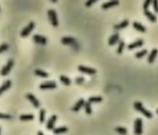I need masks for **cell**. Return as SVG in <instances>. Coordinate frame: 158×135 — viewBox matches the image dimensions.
<instances>
[{
    "instance_id": "obj_1",
    "label": "cell",
    "mask_w": 158,
    "mask_h": 135,
    "mask_svg": "<svg viewBox=\"0 0 158 135\" xmlns=\"http://www.w3.org/2000/svg\"><path fill=\"white\" fill-rule=\"evenodd\" d=\"M133 107L138 112H140V113H141L144 116H145V117H147L148 119H151L153 117L152 113H151L150 111H148L147 109H146L145 108H144L143 104L141 103V102H139V101L135 102L133 104Z\"/></svg>"
},
{
    "instance_id": "obj_2",
    "label": "cell",
    "mask_w": 158,
    "mask_h": 135,
    "mask_svg": "<svg viewBox=\"0 0 158 135\" xmlns=\"http://www.w3.org/2000/svg\"><path fill=\"white\" fill-rule=\"evenodd\" d=\"M48 16L49 20L54 27H57L59 25L57 13L54 9H49L48 11Z\"/></svg>"
},
{
    "instance_id": "obj_3",
    "label": "cell",
    "mask_w": 158,
    "mask_h": 135,
    "mask_svg": "<svg viewBox=\"0 0 158 135\" xmlns=\"http://www.w3.org/2000/svg\"><path fill=\"white\" fill-rule=\"evenodd\" d=\"M143 133V120L138 118L134 122V133L135 135H141Z\"/></svg>"
},
{
    "instance_id": "obj_4",
    "label": "cell",
    "mask_w": 158,
    "mask_h": 135,
    "mask_svg": "<svg viewBox=\"0 0 158 135\" xmlns=\"http://www.w3.org/2000/svg\"><path fill=\"white\" fill-rule=\"evenodd\" d=\"M13 65H14V60L12 58L9 59L6 65L3 66V68L1 69V72H0L1 75L3 76H7L9 74V73L11 71L12 68L13 67Z\"/></svg>"
},
{
    "instance_id": "obj_5",
    "label": "cell",
    "mask_w": 158,
    "mask_h": 135,
    "mask_svg": "<svg viewBox=\"0 0 158 135\" xmlns=\"http://www.w3.org/2000/svg\"><path fill=\"white\" fill-rule=\"evenodd\" d=\"M35 26V24L33 22H30L29 25H28L25 28H24L23 29L22 31H21V37H22V38H25V37H27L31 33V32L33 31Z\"/></svg>"
},
{
    "instance_id": "obj_6",
    "label": "cell",
    "mask_w": 158,
    "mask_h": 135,
    "mask_svg": "<svg viewBox=\"0 0 158 135\" xmlns=\"http://www.w3.org/2000/svg\"><path fill=\"white\" fill-rule=\"evenodd\" d=\"M78 70L81 73L90 74V75L95 74L97 73L96 69L90 67H87L84 65H79L78 66Z\"/></svg>"
},
{
    "instance_id": "obj_7",
    "label": "cell",
    "mask_w": 158,
    "mask_h": 135,
    "mask_svg": "<svg viewBox=\"0 0 158 135\" xmlns=\"http://www.w3.org/2000/svg\"><path fill=\"white\" fill-rule=\"evenodd\" d=\"M40 88L41 90L54 89L57 87V84L54 81H48L44 82L40 85Z\"/></svg>"
},
{
    "instance_id": "obj_8",
    "label": "cell",
    "mask_w": 158,
    "mask_h": 135,
    "mask_svg": "<svg viewBox=\"0 0 158 135\" xmlns=\"http://www.w3.org/2000/svg\"><path fill=\"white\" fill-rule=\"evenodd\" d=\"M33 39L35 43L43 45H46V43H47V39L46 37L39 35H35L33 36Z\"/></svg>"
},
{
    "instance_id": "obj_9",
    "label": "cell",
    "mask_w": 158,
    "mask_h": 135,
    "mask_svg": "<svg viewBox=\"0 0 158 135\" xmlns=\"http://www.w3.org/2000/svg\"><path fill=\"white\" fill-rule=\"evenodd\" d=\"M26 98L29 100L32 104H33V106L35 107V108H38L40 107V102L38 101V100H37L36 98L32 94H27L26 95Z\"/></svg>"
},
{
    "instance_id": "obj_10",
    "label": "cell",
    "mask_w": 158,
    "mask_h": 135,
    "mask_svg": "<svg viewBox=\"0 0 158 135\" xmlns=\"http://www.w3.org/2000/svg\"><path fill=\"white\" fill-rule=\"evenodd\" d=\"M57 119H58V117L56 115H52V117L49 119L47 123H46V128H47L48 130H52L54 129L55 123L56 122Z\"/></svg>"
},
{
    "instance_id": "obj_11",
    "label": "cell",
    "mask_w": 158,
    "mask_h": 135,
    "mask_svg": "<svg viewBox=\"0 0 158 135\" xmlns=\"http://www.w3.org/2000/svg\"><path fill=\"white\" fill-rule=\"evenodd\" d=\"M144 44V41L142 39H138L136 41L133 42V43L127 45V48L129 50H132L133 49L141 47Z\"/></svg>"
},
{
    "instance_id": "obj_12",
    "label": "cell",
    "mask_w": 158,
    "mask_h": 135,
    "mask_svg": "<svg viewBox=\"0 0 158 135\" xmlns=\"http://www.w3.org/2000/svg\"><path fill=\"white\" fill-rule=\"evenodd\" d=\"M119 38H120V36L118 33H114L109 38V40H108L109 45L111 46H113L116 43H118L119 41Z\"/></svg>"
},
{
    "instance_id": "obj_13",
    "label": "cell",
    "mask_w": 158,
    "mask_h": 135,
    "mask_svg": "<svg viewBox=\"0 0 158 135\" xmlns=\"http://www.w3.org/2000/svg\"><path fill=\"white\" fill-rule=\"evenodd\" d=\"M119 4V1H116V0H114V1H110L109 2L104 3V4H102L101 7L103 9H107L111 7H113L115 6H117Z\"/></svg>"
},
{
    "instance_id": "obj_14",
    "label": "cell",
    "mask_w": 158,
    "mask_h": 135,
    "mask_svg": "<svg viewBox=\"0 0 158 135\" xmlns=\"http://www.w3.org/2000/svg\"><path fill=\"white\" fill-rule=\"evenodd\" d=\"M85 103V102L84 99H83V98L80 99L75 104V105L74 106V107L72 108V111H73L74 112H78L82 108L83 106H84Z\"/></svg>"
},
{
    "instance_id": "obj_15",
    "label": "cell",
    "mask_w": 158,
    "mask_h": 135,
    "mask_svg": "<svg viewBox=\"0 0 158 135\" xmlns=\"http://www.w3.org/2000/svg\"><path fill=\"white\" fill-rule=\"evenodd\" d=\"M158 54V50L157 49H153L151 53L150 54L149 56H148V62L149 63H153L155 62V60L157 57Z\"/></svg>"
},
{
    "instance_id": "obj_16",
    "label": "cell",
    "mask_w": 158,
    "mask_h": 135,
    "mask_svg": "<svg viewBox=\"0 0 158 135\" xmlns=\"http://www.w3.org/2000/svg\"><path fill=\"white\" fill-rule=\"evenodd\" d=\"M144 14L150 20L151 22L155 23L157 22V17L149 10L144 11Z\"/></svg>"
},
{
    "instance_id": "obj_17",
    "label": "cell",
    "mask_w": 158,
    "mask_h": 135,
    "mask_svg": "<svg viewBox=\"0 0 158 135\" xmlns=\"http://www.w3.org/2000/svg\"><path fill=\"white\" fill-rule=\"evenodd\" d=\"M61 41L64 45H71L76 43V39L73 37H63Z\"/></svg>"
},
{
    "instance_id": "obj_18",
    "label": "cell",
    "mask_w": 158,
    "mask_h": 135,
    "mask_svg": "<svg viewBox=\"0 0 158 135\" xmlns=\"http://www.w3.org/2000/svg\"><path fill=\"white\" fill-rule=\"evenodd\" d=\"M11 81L10 80H7L4 82L3 85L0 87V95H1L4 92L8 90L11 87Z\"/></svg>"
},
{
    "instance_id": "obj_19",
    "label": "cell",
    "mask_w": 158,
    "mask_h": 135,
    "mask_svg": "<svg viewBox=\"0 0 158 135\" xmlns=\"http://www.w3.org/2000/svg\"><path fill=\"white\" fill-rule=\"evenodd\" d=\"M133 26L135 29L141 33H145L146 31V27L144 26L140 23H138L137 22H134L133 23Z\"/></svg>"
},
{
    "instance_id": "obj_20",
    "label": "cell",
    "mask_w": 158,
    "mask_h": 135,
    "mask_svg": "<svg viewBox=\"0 0 158 135\" xmlns=\"http://www.w3.org/2000/svg\"><path fill=\"white\" fill-rule=\"evenodd\" d=\"M129 25V21L128 20H124V21H122L121 23H120L118 25H115L114 26V28L115 30H120V29H123L125 28H126Z\"/></svg>"
},
{
    "instance_id": "obj_21",
    "label": "cell",
    "mask_w": 158,
    "mask_h": 135,
    "mask_svg": "<svg viewBox=\"0 0 158 135\" xmlns=\"http://www.w3.org/2000/svg\"><path fill=\"white\" fill-rule=\"evenodd\" d=\"M68 131V128L66 127H58V128H56L53 130V133L55 134H62Z\"/></svg>"
},
{
    "instance_id": "obj_22",
    "label": "cell",
    "mask_w": 158,
    "mask_h": 135,
    "mask_svg": "<svg viewBox=\"0 0 158 135\" xmlns=\"http://www.w3.org/2000/svg\"><path fill=\"white\" fill-rule=\"evenodd\" d=\"M34 73L36 76H40L41 77H44V78H46L49 76V74L48 73H46L43 70H41V69H35Z\"/></svg>"
},
{
    "instance_id": "obj_23",
    "label": "cell",
    "mask_w": 158,
    "mask_h": 135,
    "mask_svg": "<svg viewBox=\"0 0 158 135\" xmlns=\"http://www.w3.org/2000/svg\"><path fill=\"white\" fill-rule=\"evenodd\" d=\"M59 78L60 81H61V82L65 85L69 86L71 84V80L68 77L64 75H61Z\"/></svg>"
},
{
    "instance_id": "obj_24",
    "label": "cell",
    "mask_w": 158,
    "mask_h": 135,
    "mask_svg": "<svg viewBox=\"0 0 158 135\" xmlns=\"http://www.w3.org/2000/svg\"><path fill=\"white\" fill-rule=\"evenodd\" d=\"M102 101H103V98L100 96H91L88 98V102L91 104L92 103H100Z\"/></svg>"
},
{
    "instance_id": "obj_25",
    "label": "cell",
    "mask_w": 158,
    "mask_h": 135,
    "mask_svg": "<svg viewBox=\"0 0 158 135\" xmlns=\"http://www.w3.org/2000/svg\"><path fill=\"white\" fill-rule=\"evenodd\" d=\"M34 119V115L32 114H27V115H21L19 117V119L22 121H29L32 120Z\"/></svg>"
},
{
    "instance_id": "obj_26",
    "label": "cell",
    "mask_w": 158,
    "mask_h": 135,
    "mask_svg": "<svg viewBox=\"0 0 158 135\" xmlns=\"http://www.w3.org/2000/svg\"><path fill=\"white\" fill-rule=\"evenodd\" d=\"M84 108H85V111L87 114L88 115H90L92 114V108H91V104L89 102H86L84 104Z\"/></svg>"
},
{
    "instance_id": "obj_27",
    "label": "cell",
    "mask_w": 158,
    "mask_h": 135,
    "mask_svg": "<svg viewBox=\"0 0 158 135\" xmlns=\"http://www.w3.org/2000/svg\"><path fill=\"white\" fill-rule=\"evenodd\" d=\"M148 54V50L146 49H143L141 51H139V52H137L135 54V57L137 58H143V57H145L146 55Z\"/></svg>"
},
{
    "instance_id": "obj_28",
    "label": "cell",
    "mask_w": 158,
    "mask_h": 135,
    "mask_svg": "<svg viewBox=\"0 0 158 135\" xmlns=\"http://www.w3.org/2000/svg\"><path fill=\"white\" fill-rule=\"evenodd\" d=\"M125 47V43L123 40H121L119 41V46L117 50V52L118 54H121L123 52L124 49Z\"/></svg>"
},
{
    "instance_id": "obj_29",
    "label": "cell",
    "mask_w": 158,
    "mask_h": 135,
    "mask_svg": "<svg viewBox=\"0 0 158 135\" xmlns=\"http://www.w3.org/2000/svg\"><path fill=\"white\" fill-rule=\"evenodd\" d=\"M45 114H46V111L45 109H41L40 111V115H39V120L41 123H44L45 120Z\"/></svg>"
},
{
    "instance_id": "obj_30",
    "label": "cell",
    "mask_w": 158,
    "mask_h": 135,
    "mask_svg": "<svg viewBox=\"0 0 158 135\" xmlns=\"http://www.w3.org/2000/svg\"><path fill=\"white\" fill-rule=\"evenodd\" d=\"M115 131L116 132H117V133H119L120 134H127V130L124 127H119L115 128Z\"/></svg>"
},
{
    "instance_id": "obj_31",
    "label": "cell",
    "mask_w": 158,
    "mask_h": 135,
    "mask_svg": "<svg viewBox=\"0 0 158 135\" xmlns=\"http://www.w3.org/2000/svg\"><path fill=\"white\" fill-rule=\"evenodd\" d=\"M9 49V45L6 43H3L0 45V53L6 51Z\"/></svg>"
},
{
    "instance_id": "obj_32",
    "label": "cell",
    "mask_w": 158,
    "mask_h": 135,
    "mask_svg": "<svg viewBox=\"0 0 158 135\" xmlns=\"http://www.w3.org/2000/svg\"><path fill=\"white\" fill-rule=\"evenodd\" d=\"M151 3H152V1H151V0H146V1H145V3H144L143 4L144 11L148 10V8H149Z\"/></svg>"
},
{
    "instance_id": "obj_33",
    "label": "cell",
    "mask_w": 158,
    "mask_h": 135,
    "mask_svg": "<svg viewBox=\"0 0 158 135\" xmlns=\"http://www.w3.org/2000/svg\"><path fill=\"white\" fill-rule=\"evenodd\" d=\"M11 119V116L9 114L0 113V119L8 120V119Z\"/></svg>"
},
{
    "instance_id": "obj_34",
    "label": "cell",
    "mask_w": 158,
    "mask_h": 135,
    "mask_svg": "<svg viewBox=\"0 0 158 135\" xmlns=\"http://www.w3.org/2000/svg\"><path fill=\"white\" fill-rule=\"evenodd\" d=\"M152 3L155 12L158 14V1H157V0H154V1H152Z\"/></svg>"
},
{
    "instance_id": "obj_35",
    "label": "cell",
    "mask_w": 158,
    "mask_h": 135,
    "mask_svg": "<svg viewBox=\"0 0 158 135\" xmlns=\"http://www.w3.org/2000/svg\"><path fill=\"white\" fill-rule=\"evenodd\" d=\"M97 1H98L97 0H89V1H87L85 3V6L87 7H90L93 5V4L96 3Z\"/></svg>"
},
{
    "instance_id": "obj_36",
    "label": "cell",
    "mask_w": 158,
    "mask_h": 135,
    "mask_svg": "<svg viewBox=\"0 0 158 135\" xmlns=\"http://www.w3.org/2000/svg\"><path fill=\"white\" fill-rule=\"evenodd\" d=\"M84 81H85L84 77H79L76 78V82L77 83V84H81V83H82L83 82H84Z\"/></svg>"
},
{
    "instance_id": "obj_37",
    "label": "cell",
    "mask_w": 158,
    "mask_h": 135,
    "mask_svg": "<svg viewBox=\"0 0 158 135\" xmlns=\"http://www.w3.org/2000/svg\"><path fill=\"white\" fill-rule=\"evenodd\" d=\"M38 135H44V134H43V133L42 132H38Z\"/></svg>"
},
{
    "instance_id": "obj_38",
    "label": "cell",
    "mask_w": 158,
    "mask_h": 135,
    "mask_svg": "<svg viewBox=\"0 0 158 135\" xmlns=\"http://www.w3.org/2000/svg\"><path fill=\"white\" fill-rule=\"evenodd\" d=\"M52 2H53V3H56V2H57L58 1H56V0H54H54H53V1H52Z\"/></svg>"
},
{
    "instance_id": "obj_39",
    "label": "cell",
    "mask_w": 158,
    "mask_h": 135,
    "mask_svg": "<svg viewBox=\"0 0 158 135\" xmlns=\"http://www.w3.org/2000/svg\"><path fill=\"white\" fill-rule=\"evenodd\" d=\"M156 113L158 114V109L156 110Z\"/></svg>"
},
{
    "instance_id": "obj_40",
    "label": "cell",
    "mask_w": 158,
    "mask_h": 135,
    "mask_svg": "<svg viewBox=\"0 0 158 135\" xmlns=\"http://www.w3.org/2000/svg\"><path fill=\"white\" fill-rule=\"evenodd\" d=\"M0 135H1V127H0Z\"/></svg>"
}]
</instances>
